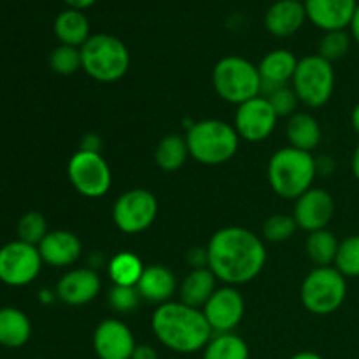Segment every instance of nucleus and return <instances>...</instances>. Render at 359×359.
<instances>
[{
  "mask_svg": "<svg viewBox=\"0 0 359 359\" xmlns=\"http://www.w3.org/2000/svg\"><path fill=\"white\" fill-rule=\"evenodd\" d=\"M209 269L226 286H242L262 273L266 249L262 237L242 226H224L207 244Z\"/></svg>",
  "mask_w": 359,
  "mask_h": 359,
  "instance_id": "f257e3e1",
  "label": "nucleus"
},
{
  "mask_svg": "<svg viewBox=\"0 0 359 359\" xmlns=\"http://www.w3.org/2000/svg\"><path fill=\"white\" fill-rule=\"evenodd\" d=\"M151 328L161 346L177 354L203 351L214 335L202 309L174 300L158 305L151 318Z\"/></svg>",
  "mask_w": 359,
  "mask_h": 359,
  "instance_id": "f03ea898",
  "label": "nucleus"
},
{
  "mask_svg": "<svg viewBox=\"0 0 359 359\" xmlns=\"http://www.w3.org/2000/svg\"><path fill=\"white\" fill-rule=\"evenodd\" d=\"M266 175L276 195L286 200H297L314 188L318 160L307 151L294 149L291 146L280 147L269 160Z\"/></svg>",
  "mask_w": 359,
  "mask_h": 359,
  "instance_id": "7ed1b4c3",
  "label": "nucleus"
},
{
  "mask_svg": "<svg viewBox=\"0 0 359 359\" xmlns=\"http://www.w3.org/2000/svg\"><path fill=\"white\" fill-rule=\"evenodd\" d=\"M186 142L193 160L216 167L226 163L237 154L241 137L235 126L223 119H202L188 126Z\"/></svg>",
  "mask_w": 359,
  "mask_h": 359,
  "instance_id": "20e7f679",
  "label": "nucleus"
},
{
  "mask_svg": "<svg viewBox=\"0 0 359 359\" xmlns=\"http://www.w3.org/2000/svg\"><path fill=\"white\" fill-rule=\"evenodd\" d=\"M83 70L97 83H116L130 69V51L125 42L112 34H93L81 48Z\"/></svg>",
  "mask_w": 359,
  "mask_h": 359,
  "instance_id": "39448f33",
  "label": "nucleus"
},
{
  "mask_svg": "<svg viewBox=\"0 0 359 359\" xmlns=\"http://www.w3.org/2000/svg\"><path fill=\"white\" fill-rule=\"evenodd\" d=\"M212 86L224 102L241 105L262 95V76L258 65L248 58L228 55L214 65Z\"/></svg>",
  "mask_w": 359,
  "mask_h": 359,
  "instance_id": "423d86ee",
  "label": "nucleus"
},
{
  "mask_svg": "<svg viewBox=\"0 0 359 359\" xmlns=\"http://www.w3.org/2000/svg\"><path fill=\"white\" fill-rule=\"evenodd\" d=\"M347 298V279L335 266H316L300 286L305 311L314 316H330L339 311Z\"/></svg>",
  "mask_w": 359,
  "mask_h": 359,
  "instance_id": "0eeeda50",
  "label": "nucleus"
},
{
  "mask_svg": "<svg viewBox=\"0 0 359 359\" xmlns=\"http://www.w3.org/2000/svg\"><path fill=\"white\" fill-rule=\"evenodd\" d=\"M291 88L297 93L300 104L311 109H319L328 104L335 91V69L333 63L316 55L298 60Z\"/></svg>",
  "mask_w": 359,
  "mask_h": 359,
  "instance_id": "6e6552de",
  "label": "nucleus"
},
{
  "mask_svg": "<svg viewBox=\"0 0 359 359\" xmlns=\"http://www.w3.org/2000/svg\"><path fill=\"white\" fill-rule=\"evenodd\" d=\"M67 175L84 198H102L112 186V170L102 153L77 149L67 163Z\"/></svg>",
  "mask_w": 359,
  "mask_h": 359,
  "instance_id": "1a4fd4ad",
  "label": "nucleus"
},
{
  "mask_svg": "<svg viewBox=\"0 0 359 359\" xmlns=\"http://www.w3.org/2000/svg\"><path fill=\"white\" fill-rule=\"evenodd\" d=\"M158 200L153 191L133 188L121 193L112 207V221L116 228L126 235H137L149 230L158 216Z\"/></svg>",
  "mask_w": 359,
  "mask_h": 359,
  "instance_id": "9d476101",
  "label": "nucleus"
},
{
  "mask_svg": "<svg viewBox=\"0 0 359 359\" xmlns=\"http://www.w3.org/2000/svg\"><path fill=\"white\" fill-rule=\"evenodd\" d=\"M42 262L37 245L21 241L7 242L0 248V283L9 287H25L41 273Z\"/></svg>",
  "mask_w": 359,
  "mask_h": 359,
  "instance_id": "9b49d317",
  "label": "nucleus"
},
{
  "mask_svg": "<svg viewBox=\"0 0 359 359\" xmlns=\"http://www.w3.org/2000/svg\"><path fill=\"white\" fill-rule=\"evenodd\" d=\"M279 116L263 95L237 105L233 126L241 140L259 144L269 139L276 130Z\"/></svg>",
  "mask_w": 359,
  "mask_h": 359,
  "instance_id": "f8f14e48",
  "label": "nucleus"
},
{
  "mask_svg": "<svg viewBox=\"0 0 359 359\" xmlns=\"http://www.w3.org/2000/svg\"><path fill=\"white\" fill-rule=\"evenodd\" d=\"M202 312L214 333H231L244 319L245 300L237 287L223 284L214 291Z\"/></svg>",
  "mask_w": 359,
  "mask_h": 359,
  "instance_id": "ddd939ff",
  "label": "nucleus"
},
{
  "mask_svg": "<svg viewBox=\"0 0 359 359\" xmlns=\"http://www.w3.org/2000/svg\"><path fill=\"white\" fill-rule=\"evenodd\" d=\"M291 216L297 226L307 233L325 230L335 216V200L326 189L311 188L300 198L294 200Z\"/></svg>",
  "mask_w": 359,
  "mask_h": 359,
  "instance_id": "4468645a",
  "label": "nucleus"
},
{
  "mask_svg": "<svg viewBox=\"0 0 359 359\" xmlns=\"http://www.w3.org/2000/svg\"><path fill=\"white\" fill-rule=\"evenodd\" d=\"M135 347L133 332L119 319H104L95 328L93 351L98 359H132Z\"/></svg>",
  "mask_w": 359,
  "mask_h": 359,
  "instance_id": "2eb2a0df",
  "label": "nucleus"
},
{
  "mask_svg": "<svg viewBox=\"0 0 359 359\" xmlns=\"http://www.w3.org/2000/svg\"><path fill=\"white\" fill-rule=\"evenodd\" d=\"M102 290V279L97 270L90 266L72 269L60 277L55 293L62 304L69 307H83L98 297Z\"/></svg>",
  "mask_w": 359,
  "mask_h": 359,
  "instance_id": "dca6fc26",
  "label": "nucleus"
},
{
  "mask_svg": "<svg viewBox=\"0 0 359 359\" xmlns=\"http://www.w3.org/2000/svg\"><path fill=\"white\" fill-rule=\"evenodd\" d=\"M358 0H305L307 20L323 32L347 30L356 13Z\"/></svg>",
  "mask_w": 359,
  "mask_h": 359,
  "instance_id": "f3484780",
  "label": "nucleus"
},
{
  "mask_svg": "<svg viewBox=\"0 0 359 359\" xmlns=\"http://www.w3.org/2000/svg\"><path fill=\"white\" fill-rule=\"evenodd\" d=\"M37 249L44 265L55 266V269L72 266L83 256V242L69 230L48 231Z\"/></svg>",
  "mask_w": 359,
  "mask_h": 359,
  "instance_id": "a211bd4d",
  "label": "nucleus"
},
{
  "mask_svg": "<svg viewBox=\"0 0 359 359\" xmlns=\"http://www.w3.org/2000/svg\"><path fill=\"white\" fill-rule=\"evenodd\" d=\"M307 21V11L304 2L297 0H276L266 9L263 23L273 37L286 39L298 34Z\"/></svg>",
  "mask_w": 359,
  "mask_h": 359,
  "instance_id": "6ab92c4d",
  "label": "nucleus"
},
{
  "mask_svg": "<svg viewBox=\"0 0 359 359\" xmlns=\"http://www.w3.org/2000/svg\"><path fill=\"white\" fill-rule=\"evenodd\" d=\"M298 58L290 49H273L266 53L258 63L259 76H262V95H269L276 88L287 86L293 81L297 72Z\"/></svg>",
  "mask_w": 359,
  "mask_h": 359,
  "instance_id": "aec40b11",
  "label": "nucleus"
},
{
  "mask_svg": "<svg viewBox=\"0 0 359 359\" xmlns=\"http://www.w3.org/2000/svg\"><path fill=\"white\" fill-rule=\"evenodd\" d=\"M140 298L149 304H167L177 291V279L174 272L163 265H149L144 269L142 277L137 284Z\"/></svg>",
  "mask_w": 359,
  "mask_h": 359,
  "instance_id": "412c9836",
  "label": "nucleus"
},
{
  "mask_svg": "<svg viewBox=\"0 0 359 359\" xmlns=\"http://www.w3.org/2000/svg\"><path fill=\"white\" fill-rule=\"evenodd\" d=\"M53 32L60 44L74 46V48H83L84 42L91 37L90 20L84 14V11L79 9H67L60 11L58 16L55 18L53 23Z\"/></svg>",
  "mask_w": 359,
  "mask_h": 359,
  "instance_id": "4be33fe9",
  "label": "nucleus"
},
{
  "mask_svg": "<svg viewBox=\"0 0 359 359\" xmlns=\"http://www.w3.org/2000/svg\"><path fill=\"white\" fill-rule=\"evenodd\" d=\"M286 139L291 147L312 153L321 144L323 130L318 119L311 112L297 111L287 118Z\"/></svg>",
  "mask_w": 359,
  "mask_h": 359,
  "instance_id": "5701e85b",
  "label": "nucleus"
},
{
  "mask_svg": "<svg viewBox=\"0 0 359 359\" xmlns=\"http://www.w3.org/2000/svg\"><path fill=\"white\" fill-rule=\"evenodd\" d=\"M32 337V321L16 307H0V346L20 349Z\"/></svg>",
  "mask_w": 359,
  "mask_h": 359,
  "instance_id": "b1692460",
  "label": "nucleus"
},
{
  "mask_svg": "<svg viewBox=\"0 0 359 359\" xmlns=\"http://www.w3.org/2000/svg\"><path fill=\"white\" fill-rule=\"evenodd\" d=\"M216 290L217 279L209 266H205V269H193L182 279L181 290H179L181 300L179 302L189 305V307L202 309Z\"/></svg>",
  "mask_w": 359,
  "mask_h": 359,
  "instance_id": "393cba45",
  "label": "nucleus"
},
{
  "mask_svg": "<svg viewBox=\"0 0 359 359\" xmlns=\"http://www.w3.org/2000/svg\"><path fill=\"white\" fill-rule=\"evenodd\" d=\"M188 158V142H186V137L179 135V133H168V135L161 137L154 149V161L163 172L181 170Z\"/></svg>",
  "mask_w": 359,
  "mask_h": 359,
  "instance_id": "a878e982",
  "label": "nucleus"
},
{
  "mask_svg": "<svg viewBox=\"0 0 359 359\" xmlns=\"http://www.w3.org/2000/svg\"><path fill=\"white\" fill-rule=\"evenodd\" d=\"M248 342L237 333H214L202 351V359H249Z\"/></svg>",
  "mask_w": 359,
  "mask_h": 359,
  "instance_id": "bb28decb",
  "label": "nucleus"
},
{
  "mask_svg": "<svg viewBox=\"0 0 359 359\" xmlns=\"http://www.w3.org/2000/svg\"><path fill=\"white\" fill-rule=\"evenodd\" d=\"M144 263L135 252L121 251L111 258L107 265L109 277H111L114 286H128L137 287L140 277L144 272Z\"/></svg>",
  "mask_w": 359,
  "mask_h": 359,
  "instance_id": "cd10ccee",
  "label": "nucleus"
},
{
  "mask_svg": "<svg viewBox=\"0 0 359 359\" xmlns=\"http://www.w3.org/2000/svg\"><path fill=\"white\" fill-rule=\"evenodd\" d=\"M339 245L340 242L335 237V233L325 228V230L309 233L307 241H305V252L316 266H333L337 252H339Z\"/></svg>",
  "mask_w": 359,
  "mask_h": 359,
  "instance_id": "c85d7f7f",
  "label": "nucleus"
},
{
  "mask_svg": "<svg viewBox=\"0 0 359 359\" xmlns=\"http://www.w3.org/2000/svg\"><path fill=\"white\" fill-rule=\"evenodd\" d=\"M353 37L347 30H333L325 32L318 46V55L325 58L326 62L333 63L346 58L353 46Z\"/></svg>",
  "mask_w": 359,
  "mask_h": 359,
  "instance_id": "c756f323",
  "label": "nucleus"
},
{
  "mask_svg": "<svg viewBox=\"0 0 359 359\" xmlns=\"http://www.w3.org/2000/svg\"><path fill=\"white\" fill-rule=\"evenodd\" d=\"M49 67L60 76H72L83 69L81 48L58 44L49 53Z\"/></svg>",
  "mask_w": 359,
  "mask_h": 359,
  "instance_id": "7c9ffc66",
  "label": "nucleus"
},
{
  "mask_svg": "<svg viewBox=\"0 0 359 359\" xmlns=\"http://www.w3.org/2000/svg\"><path fill=\"white\" fill-rule=\"evenodd\" d=\"M335 266L346 279L359 277V235H351L344 238L337 252Z\"/></svg>",
  "mask_w": 359,
  "mask_h": 359,
  "instance_id": "2f4dec72",
  "label": "nucleus"
},
{
  "mask_svg": "<svg viewBox=\"0 0 359 359\" xmlns=\"http://www.w3.org/2000/svg\"><path fill=\"white\" fill-rule=\"evenodd\" d=\"M48 221L37 210H30V212L23 214L20 217V221H18V241L27 242V244L39 245L42 242V238L48 235Z\"/></svg>",
  "mask_w": 359,
  "mask_h": 359,
  "instance_id": "473e14b6",
  "label": "nucleus"
},
{
  "mask_svg": "<svg viewBox=\"0 0 359 359\" xmlns=\"http://www.w3.org/2000/svg\"><path fill=\"white\" fill-rule=\"evenodd\" d=\"M297 230L298 226L294 223L293 216H287V214H273V216H270L263 223L262 235L266 242L280 244V242L290 241Z\"/></svg>",
  "mask_w": 359,
  "mask_h": 359,
  "instance_id": "72a5a7b5",
  "label": "nucleus"
},
{
  "mask_svg": "<svg viewBox=\"0 0 359 359\" xmlns=\"http://www.w3.org/2000/svg\"><path fill=\"white\" fill-rule=\"evenodd\" d=\"M265 98L270 102V105H272V109L276 111V114L279 118H290V116H293L297 112L298 104H300L291 84L276 88L269 95H265Z\"/></svg>",
  "mask_w": 359,
  "mask_h": 359,
  "instance_id": "f704fd0d",
  "label": "nucleus"
},
{
  "mask_svg": "<svg viewBox=\"0 0 359 359\" xmlns=\"http://www.w3.org/2000/svg\"><path fill=\"white\" fill-rule=\"evenodd\" d=\"M109 304L114 309L116 312H121V314H128L133 312L140 304V294L137 291V287H128V286H112V290L109 291Z\"/></svg>",
  "mask_w": 359,
  "mask_h": 359,
  "instance_id": "c9c22d12",
  "label": "nucleus"
},
{
  "mask_svg": "<svg viewBox=\"0 0 359 359\" xmlns=\"http://www.w3.org/2000/svg\"><path fill=\"white\" fill-rule=\"evenodd\" d=\"M186 262L193 269H205L209 266V256H207V248H191L186 255Z\"/></svg>",
  "mask_w": 359,
  "mask_h": 359,
  "instance_id": "e433bc0d",
  "label": "nucleus"
},
{
  "mask_svg": "<svg viewBox=\"0 0 359 359\" xmlns=\"http://www.w3.org/2000/svg\"><path fill=\"white\" fill-rule=\"evenodd\" d=\"M102 139L97 133H86V135L81 139V147L83 151H91V153H102Z\"/></svg>",
  "mask_w": 359,
  "mask_h": 359,
  "instance_id": "4c0bfd02",
  "label": "nucleus"
},
{
  "mask_svg": "<svg viewBox=\"0 0 359 359\" xmlns=\"http://www.w3.org/2000/svg\"><path fill=\"white\" fill-rule=\"evenodd\" d=\"M132 359H160L158 358V351L149 344H137L135 351H133Z\"/></svg>",
  "mask_w": 359,
  "mask_h": 359,
  "instance_id": "58836bf2",
  "label": "nucleus"
},
{
  "mask_svg": "<svg viewBox=\"0 0 359 359\" xmlns=\"http://www.w3.org/2000/svg\"><path fill=\"white\" fill-rule=\"evenodd\" d=\"M63 2H65V6L70 7V9L86 11V9H90L91 6H95V4H97V0H63Z\"/></svg>",
  "mask_w": 359,
  "mask_h": 359,
  "instance_id": "ea45409f",
  "label": "nucleus"
},
{
  "mask_svg": "<svg viewBox=\"0 0 359 359\" xmlns=\"http://www.w3.org/2000/svg\"><path fill=\"white\" fill-rule=\"evenodd\" d=\"M349 34H351V37H353V41L359 46V4L356 7V13H354V16H353V21H351V25H349Z\"/></svg>",
  "mask_w": 359,
  "mask_h": 359,
  "instance_id": "a19ab883",
  "label": "nucleus"
},
{
  "mask_svg": "<svg viewBox=\"0 0 359 359\" xmlns=\"http://www.w3.org/2000/svg\"><path fill=\"white\" fill-rule=\"evenodd\" d=\"M39 300H41V304L49 305V304H53V302L56 300V293H55V291L42 290L41 293H39Z\"/></svg>",
  "mask_w": 359,
  "mask_h": 359,
  "instance_id": "79ce46f5",
  "label": "nucleus"
},
{
  "mask_svg": "<svg viewBox=\"0 0 359 359\" xmlns=\"http://www.w3.org/2000/svg\"><path fill=\"white\" fill-rule=\"evenodd\" d=\"M351 167H353V175L356 177V181L359 182V142L353 153V160H351Z\"/></svg>",
  "mask_w": 359,
  "mask_h": 359,
  "instance_id": "37998d69",
  "label": "nucleus"
},
{
  "mask_svg": "<svg viewBox=\"0 0 359 359\" xmlns=\"http://www.w3.org/2000/svg\"><path fill=\"white\" fill-rule=\"evenodd\" d=\"M290 359H325L321 354L314 353V351H302V353L293 354Z\"/></svg>",
  "mask_w": 359,
  "mask_h": 359,
  "instance_id": "c03bdc74",
  "label": "nucleus"
},
{
  "mask_svg": "<svg viewBox=\"0 0 359 359\" xmlns=\"http://www.w3.org/2000/svg\"><path fill=\"white\" fill-rule=\"evenodd\" d=\"M351 125H353V130L359 135V102L354 105L353 112H351Z\"/></svg>",
  "mask_w": 359,
  "mask_h": 359,
  "instance_id": "a18cd8bd",
  "label": "nucleus"
},
{
  "mask_svg": "<svg viewBox=\"0 0 359 359\" xmlns=\"http://www.w3.org/2000/svg\"><path fill=\"white\" fill-rule=\"evenodd\" d=\"M297 2H305V0H297Z\"/></svg>",
  "mask_w": 359,
  "mask_h": 359,
  "instance_id": "49530a36",
  "label": "nucleus"
},
{
  "mask_svg": "<svg viewBox=\"0 0 359 359\" xmlns=\"http://www.w3.org/2000/svg\"><path fill=\"white\" fill-rule=\"evenodd\" d=\"M34 359H44V358H34Z\"/></svg>",
  "mask_w": 359,
  "mask_h": 359,
  "instance_id": "de8ad7c7",
  "label": "nucleus"
}]
</instances>
